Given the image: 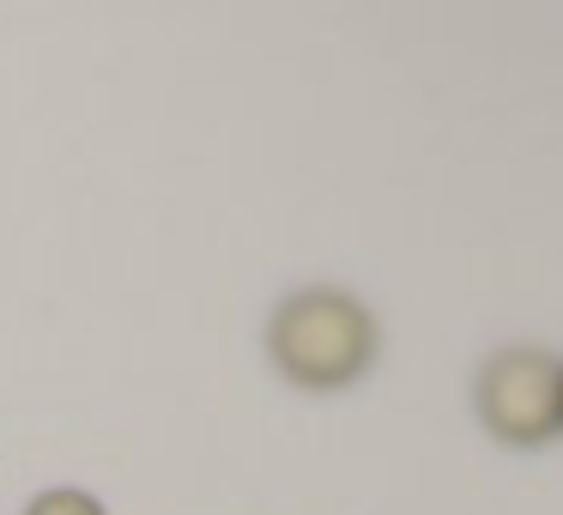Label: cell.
<instances>
[{
    "mask_svg": "<svg viewBox=\"0 0 563 515\" xmlns=\"http://www.w3.org/2000/svg\"><path fill=\"white\" fill-rule=\"evenodd\" d=\"M376 309L345 285H303L267 316V358L297 388H352L376 364Z\"/></svg>",
    "mask_w": 563,
    "mask_h": 515,
    "instance_id": "obj_1",
    "label": "cell"
},
{
    "mask_svg": "<svg viewBox=\"0 0 563 515\" xmlns=\"http://www.w3.org/2000/svg\"><path fill=\"white\" fill-rule=\"evenodd\" d=\"M478 425L509 449H539L563 430V358L545 346H503L473 382Z\"/></svg>",
    "mask_w": 563,
    "mask_h": 515,
    "instance_id": "obj_2",
    "label": "cell"
},
{
    "mask_svg": "<svg viewBox=\"0 0 563 515\" xmlns=\"http://www.w3.org/2000/svg\"><path fill=\"white\" fill-rule=\"evenodd\" d=\"M25 515H110L91 491H74V485H55V491H37L25 503Z\"/></svg>",
    "mask_w": 563,
    "mask_h": 515,
    "instance_id": "obj_3",
    "label": "cell"
}]
</instances>
